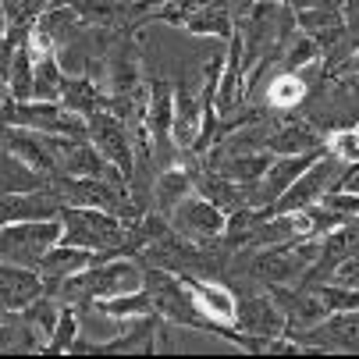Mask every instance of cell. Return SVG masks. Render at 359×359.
Segmentation results:
<instances>
[{"label": "cell", "instance_id": "1", "mask_svg": "<svg viewBox=\"0 0 359 359\" xmlns=\"http://www.w3.org/2000/svg\"><path fill=\"white\" fill-rule=\"evenodd\" d=\"M235 32L242 36L245 75L260 61H278V50L299 32V18L281 0H249L235 15Z\"/></svg>", "mask_w": 359, "mask_h": 359}, {"label": "cell", "instance_id": "2", "mask_svg": "<svg viewBox=\"0 0 359 359\" xmlns=\"http://www.w3.org/2000/svg\"><path fill=\"white\" fill-rule=\"evenodd\" d=\"M249 256V278H256L264 288L274 285H302L310 267L320 256V238H292L264 249H245Z\"/></svg>", "mask_w": 359, "mask_h": 359}, {"label": "cell", "instance_id": "3", "mask_svg": "<svg viewBox=\"0 0 359 359\" xmlns=\"http://www.w3.org/2000/svg\"><path fill=\"white\" fill-rule=\"evenodd\" d=\"M0 125H22L43 135H89L86 118L68 111L61 100H4Z\"/></svg>", "mask_w": 359, "mask_h": 359}, {"label": "cell", "instance_id": "4", "mask_svg": "<svg viewBox=\"0 0 359 359\" xmlns=\"http://www.w3.org/2000/svg\"><path fill=\"white\" fill-rule=\"evenodd\" d=\"M61 242V217L50 221H18L0 224V264L39 267V260Z\"/></svg>", "mask_w": 359, "mask_h": 359}, {"label": "cell", "instance_id": "5", "mask_svg": "<svg viewBox=\"0 0 359 359\" xmlns=\"http://www.w3.org/2000/svg\"><path fill=\"white\" fill-rule=\"evenodd\" d=\"M345 171H348V164L338 161L331 149H324L320 157H317L310 168H306V171L285 189V196L274 203L271 210H285V214H292V210H302V207H313V203H320L331 189L341 185Z\"/></svg>", "mask_w": 359, "mask_h": 359}, {"label": "cell", "instance_id": "6", "mask_svg": "<svg viewBox=\"0 0 359 359\" xmlns=\"http://www.w3.org/2000/svg\"><path fill=\"white\" fill-rule=\"evenodd\" d=\"M168 221L175 224V231H182L196 245L221 242L224 228H228V214L217 207V203H210L207 196H199V192H189L178 207L168 214Z\"/></svg>", "mask_w": 359, "mask_h": 359}, {"label": "cell", "instance_id": "7", "mask_svg": "<svg viewBox=\"0 0 359 359\" xmlns=\"http://www.w3.org/2000/svg\"><path fill=\"white\" fill-rule=\"evenodd\" d=\"M235 331L245 334V348L267 352V341L288 331V320L281 313V306L267 295H242L238 313H235Z\"/></svg>", "mask_w": 359, "mask_h": 359}, {"label": "cell", "instance_id": "8", "mask_svg": "<svg viewBox=\"0 0 359 359\" xmlns=\"http://www.w3.org/2000/svg\"><path fill=\"white\" fill-rule=\"evenodd\" d=\"M89 142L104 153V161L107 164H114L118 171H125V175H132V168H135V142H132V128L114 114V111H96L89 121Z\"/></svg>", "mask_w": 359, "mask_h": 359}, {"label": "cell", "instance_id": "9", "mask_svg": "<svg viewBox=\"0 0 359 359\" xmlns=\"http://www.w3.org/2000/svg\"><path fill=\"white\" fill-rule=\"evenodd\" d=\"M306 352H359V310L331 313L295 334Z\"/></svg>", "mask_w": 359, "mask_h": 359}, {"label": "cell", "instance_id": "10", "mask_svg": "<svg viewBox=\"0 0 359 359\" xmlns=\"http://www.w3.org/2000/svg\"><path fill=\"white\" fill-rule=\"evenodd\" d=\"M65 199L54 185H43L32 192H8L0 196V224H18V221H50L61 217Z\"/></svg>", "mask_w": 359, "mask_h": 359}, {"label": "cell", "instance_id": "11", "mask_svg": "<svg viewBox=\"0 0 359 359\" xmlns=\"http://www.w3.org/2000/svg\"><path fill=\"white\" fill-rule=\"evenodd\" d=\"M0 149L15 153L18 161H25L29 168L43 171L46 178H54V153H50V135L22 128V125H0Z\"/></svg>", "mask_w": 359, "mask_h": 359}, {"label": "cell", "instance_id": "12", "mask_svg": "<svg viewBox=\"0 0 359 359\" xmlns=\"http://www.w3.org/2000/svg\"><path fill=\"white\" fill-rule=\"evenodd\" d=\"M185 281H189V288H192V295H196V306H199L203 313H207L210 320H217V324H224V327H235L238 295H235L224 281H217V278H199V274H189Z\"/></svg>", "mask_w": 359, "mask_h": 359}, {"label": "cell", "instance_id": "13", "mask_svg": "<svg viewBox=\"0 0 359 359\" xmlns=\"http://www.w3.org/2000/svg\"><path fill=\"white\" fill-rule=\"evenodd\" d=\"M89 264H96V252H89V249H79V245H68V242H57L54 249H50L43 260H39V278H43V285H46V292H54L65 278H72V274H79V271H86Z\"/></svg>", "mask_w": 359, "mask_h": 359}, {"label": "cell", "instance_id": "14", "mask_svg": "<svg viewBox=\"0 0 359 359\" xmlns=\"http://www.w3.org/2000/svg\"><path fill=\"white\" fill-rule=\"evenodd\" d=\"M43 292H46V285H43L39 271L0 264V310H25V306Z\"/></svg>", "mask_w": 359, "mask_h": 359}, {"label": "cell", "instance_id": "15", "mask_svg": "<svg viewBox=\"0 0 359 359\" xmlns=\"http://www.w3.org/2000/svg\"><path fill=\"white\" fill-rule=\"evenodd\" d=\"M320 146H327V135L313 121H299V118L274 121L271 142H267L271 153H310V149H320Z\"/></svg>", "mask_w": 359, "mask_h": 359}, {"label": "cell", "instance_id": "16", "mask_svg": "<svg viewBox=\"0 0 359 359\" xmlns=\"http://www.w3.org/2000/svg\"><path fill=\"white\" fill-rule=\"evenodd\" d=\"M189 192H196V189H192V171H189L185 164L164 168V171L157 175V182H153V192H149V196H153V210L168 217Z\"/></svg>", "mask_w": 359, "mask_h": 359}, {"label": "cell", "instance_id": "17", "mask_svg": "<svg viewBox=\"0 0 359 359\" xmlns=\"http://www.w3.org/2000/svg\"><path fill=\"white\" fill-rule=\"evenodd\" d=\"M39 331L25 320L22 310H0V352H43Z\"/></svg>", "mask_w": 359, "mask_h": 359}, {"label": "cell", "instance_id": "18", "mask_svg": "<svg viewBox=\"0 0 359 359\" xmlns=\"http://www.w3.org/2000/svg\"><path fill=\"white\" fill-rule=\"evenodd\" d=\"M61 104L89 121L96 111H104L107 93H104V86H100L93 75H68V86H65V93H61Z\"/></svg>", "mask_w": 359, "mask_h": 359}, {"label": "cell", "instance_id": "19", "mask_svg": "<svg viewBox=\"0 0 359 359\" xmlns=\"http://www.w3.org/2000/svg\"><path fill=\"white\" fill-rule=\"evenodd\" d=\"M50 185V178L36 168H29L25 161H18L15 153L0 149V196L8 192H32V189H43Z\"/></svg>", "mask_w": 359, "mask_h": 359}, {"label": "cell", "instance_id": "20", "mask_svg": "<svg viewBox=\"0 0 359 359\" xmlns=\"http://www.w3.org/2000/svg\"><path fill=\"white\" fill-rule=\"evenodd\" d=\"M306 96H310V86H306L302 72H278L267 86V107L271 111H295V107H302Z\"/></svg>", "mask_w": 359, "mask_h": 359}, {"label": "cell", "instance_id": "21", "mask_svg": "<svg viewBox=\"0 0 359 359\" xmlns=\"http://www.w3.org/2000/svg\"><path fill=\"white\" fill-rule=\"evenodd\" d=\"M324 57V50L313 36H306V32H295L281 50H278V65L281 72H302V68H310Z\"/></svg>", "mask_w": 359, "mask_h": 359}, {"label": "cell", "instance_id": "22", "mask_svg": "<svg viewBox=\"0 0 359 359\" xmlns=\"http://www.w3.org/2000/svg\"><path fill=\"white\" fill-rule=\"evenodd\" d=\"M96 306H100V310H107L111 317H118V320H135V317H149V313H153V299H149L146 288L125 292V295H111V299H100Z\"/></svg>", "mask_w": 359, "mask_h": 359}, {"label": "cell", "instance_id": "23", "mask_svg": "<svg viewBox=\"0 0 359 359\" xmlns=\"http://www.w3.org/2000/svg\"><path fill=\"white\" fill-rule=\"evenodd\" d=\"M75 338H79V310L72 302H65L61 320H57L54 334H50V341H46V352H72Z\"/></svg>", "mask_w": 359, "mask_h": 359}, {"label": "cell", "instance_id": "24", "mask_svg": "<svg viewBox=\"0 0 359 359\" xmlns=\"http://www.w3.org/2000/svg\"><path fill=\"white\" fill-rule=\"evenodd\" d=\"M327 149L334 153L338 161H345L348 168L359 164V132H355V125H352V128H338V132H331V135H327Z\"/></svg>", "mask_w": 359, "mask_h": 359}, {"label": "cell", "instance_id": "25", "mask_svg": "<svg viewBox=\"0 0 359 359\" xmlns=\"http://www.w3.org/2000/svg\"><path fill=\"white\" fill-rule=\"evenodd\" d=\"M320 203H324V207H331L334 214H341L345 221H348V217H359V192H352V189H345V185L331 189Z\"/></svg>", "mask_w": 359, "mask_h": 359}, {"label": "cell", "instance_id": "26", "mask_svg": "<svg viewBox=\"0 0 359 359\" xmlns=\"http://www.w3.org/2000/svg\"><path fill=\"white\" fill-rule=\"evenodd\" d=\"M341 15H345L348 36H359V0H341Z\"/></svg>", "mask_w": 359, "mask_h": 359}, {"label": "cell", "instance_id": "27", "mask_svg": "<svg viewBox=\"0 0 359 359\" xmlns=\"http://www.w3.org/2000/svg\"><path fill=\"white\" fill-rule=\"evenodd\" d=\"M341 75H348V79H359V46L352 50V54L341 61V68H338Z\"/></svg>", "mask_w": 359, "mask_h": 359}, {"label": "cell", "instance_id": "28", "mask_svg": "<svg viewBox=\"0 0 359 359\" xmlns=\"http://www.w3.org/2000/svg\"><path fill=\"white\" fill-rule=\"evenodd\" d=\"M22 4H25V18L32 22V18H36L39 11H46L50 4H54V0H22Z\"/></svg>", "mask_w": 359, "mask_h": 359}, {"label": "cell", "instance_id": "29", "mask_svg": "<svg viewBox=\"0 0 359 359\" xmlns=\"http://www.w3.org/2000/svg\"><path fill=\"white\" fill-rule=\"evenodd\" d=\"M341 185H345V189H352V192H359V164H352V168L345 171Z\"/></svg>", "mask_w": 359, "mask_h": 359}, {"label": "cell", "instance_id": "30", "mask_svg": "<svg viewBox=\"0 0 359 359\" xmlns=\"http://www.w3.org/2000/svg\"><path fill=\"white\" fill-rule=\"evenodd\" d=\"M8 29H11V22H8V15H4V8H0V39L8 36Z\"/></svg>", "mask_w": 359, "mask_h": 359}, {"label": "cell", "instance_id": "31", "mask_svg": "<svg viewBox=\"0 0 359 359\" xmlns=\"http://www.w3.org/2000/svg\"><path fill=\"white\" fill-rule=\"evenodd\" d=\"M245 4H249V0H235V11H238V8H245Z\"/></svg>", "mask_w": 359, "mask_h": 359}, {"label": "cell", "instance_id": "32", "mask_svg": "<svg viewBox=\"0 0 359 359\" xmlns=\"http://www.w3.org/2000/svg\"><path fill=\"white\" fill-rule=\"evenodd\" d=\"M355 132H359V121H355Z\"/></svg>", "mask_w": 359, "mask_h": 359}]
</instances>
